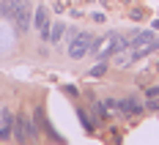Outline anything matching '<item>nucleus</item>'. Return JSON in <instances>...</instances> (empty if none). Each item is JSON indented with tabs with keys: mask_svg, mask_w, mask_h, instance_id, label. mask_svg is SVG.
Returning a JSON list of instances; mask_svg holds the SVG:
<instances>
[{
	"mask_svg": "<svg viewBox=\"0 0 159 145\" xmlns=\"http://www.w3.org/2000/svg\"><path fill=\"white\" fill-rule=\"evenodd\" d=\"M14 22H16L19 30H28V25H30V11H28L25 3H19V8L14 11Z\"/></svg>",
	"mask_w": 159,
	"mask_h": 145,
	"instance_id": "obj_3",
	"label": "nucleus"
},
{
	"mask_svg": "<svg viewBox=\"0 0 159 145\" xmlns=\"http://www.w3.org/2000/svg\"><path fill=\"white\" fill-rule=\"evenodd\" d=\"M91 47H93V36H91V33H77V36L71 38V44H69V55H71L74 60H80V58H85V55L91 52Z\"/></svg>",
	"mask_w": 159,
	"mask_h": 145,
	"instance_id": "obj_1",
	"label": "nucleus"
},
{
	"mask_svg": "<svg viewBox=\"0 0 159 145\" xmlns=\"http://www.w3.org/2000/svg\"><path fill=\"white\" fill-rule=\"evenodd\" d=\"M61 36H63V25H55V28L49 30V38H52V41H61Z\"/></svg>",
	"mask_w": 159,
	"mask_h": 145,
	"instance_id": "obj_4",
	"label": "nucleus"
},
{
	"mask_svg": "<svg viewBox=\"0 0 159 145\" xmlns=\"http://www.w3.org/2000/svg\"><path fill=\"white\" fill-rule=\"evenodd\" d=\"M33 22H36L39 33H41L44 38H49V16H47V8H44V6H39V11H36V16H33Z\"/></svg>",
	"mask_w": 159,
	"mask_h": 145,
	"instance_id": "obj_2",
	"label": "nucleus"
}]
</instances>
